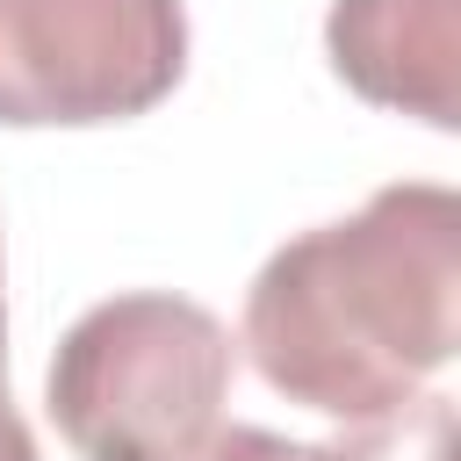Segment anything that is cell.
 Returning a JSON list of instances; mask_svg holds the SVG:
<instances>
[{"mask_svg": "<svg viewBox=\"0 0 461 461\" xmlns=\"http://www.w3.org/2000/svg\"><path fill=\"white\" fill-rule=\"evenodd\" d=\"M461 317V194L389 180L353 216L295 230L245 288L259 382L324 418H375L454 360Z\"/></svg>", "mask_w": 461, "mask_h": 461, "instance_id": "1", "label": "cell"}, {"mask_svg": "<svg viewBox=\"0 0 461 461\" xmlns=\"http://www.w3.org/2000/svg\"><path fill=\"white\" fill-rule=\"evenodd\" d=\"M180 461H310L303 439H281L267 425H209Z\"/></svg>", "mask_w": 461, "mask_h": 461, "instance_id": "6", "label": "cell"}, {"mask_svg": "<svg viewBox=\"0 0 461 461\" xmlns=\"http://www.w3.org/2000/svg\"><path fill=\"white\" fill-rule=\"evenodd\" d=\"M0 461H36V432L22 411H0Z\"/></svg>", "mask_w": 461, "mask_h": 461, "instance_id": "7", "label": "cell"}, {"mask_svg": "<svg viewBox=\"0 0 461 461\" xmlns=\"http://www.w3.org/2000/svg\"><path fill=\"white\" fill-rule=\"evenodd\" d=\"M187 72L180 0H0V122L94 130L151 115Z\"/></svg>", "mask_w": 461, "mask_h": 461, "instance_id": "3", "label": "cell"}, {"mask_svg": "<svg viewBox=\"0 0 461 461\" xmlns=\"http://www.w3.org/2000/svg\"><path fill=\"white\" fill-rule=\"evenodd\" d=\"M310 461H454V396L418 389L396 411L346 418V432L317 439Z\"/></svg>", "mask_w": 461, "mask_h": 461, "instance_id": "5", "label": "cell"}, {"mask_svg": "<svg viewBox=\"0 0 461 461\" xmlns=\"http://www.w3.org/2000/svg\"><path fill=\"white\" fill-rule=\"evenodd\" d=\"M238 346L216 310L173 288H130L72 317L43 403L79 461H180L230 396Z\"/></svg>", "mask_w": 461, "mask_h": 461, "instance_id": "2", "label": "cell"}, {"mask_svg": "<svg viewBox=\"0 0 461 461\" xmlns=\"http://www.w3.org/2000/svg\"><path fill=\"white\" fill-rule=\"evenodd\" d=\"M331 72L425 130H461V0H331Z\"/></svg>", "mask_w": 461, "mask_h": 461, "instance_id": "4", "label": "cell"}, {"mask_svg": "<svg viewBox=\"0 0 461 461\" xmlns=\"http://www.w3.org/2000/svg\"><path fill=\"white\" fill-rule=\"evenodd\" d=\"M0 411H14V396H7V303H0Z\"/></svg>", "mask_w": 461, "mask_h": 461, "instance_id": "8", "label": "cell"}]
</instances>
